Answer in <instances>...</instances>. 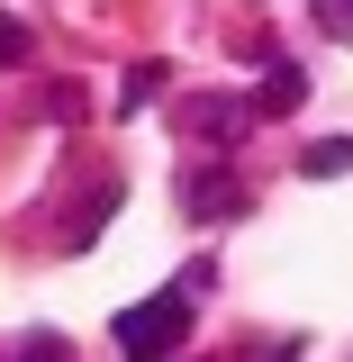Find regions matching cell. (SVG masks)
<instances>
[{"mask_svg":"<svg viewBox=\"0 0 353 362\" xmlns=\"http://www.w3.org/2000/svg\"><path fill=\"white\" fill-rule=\"evenodd\" d=\"M181 335H190V290H154L145 308L118 317V354L127 362H181Z\"/></svg>","mask_w":353,"mask_h":362,"instance_id":"6da1fadb","label":"cell"},{"mask_svg":"<svg viewBox=\"0 0 353 362\" xmlns=\"http://www.w3.org/2000/svg\"><path fill=\"white\" fill-rule=\"evenodd\" d=\"M254 127V100H218V90H209V100H190V136H245Z\"/></svg>","mask_w":353,"mask_h":362,"instance_id":"7a4b0ae2","label":"cell"},{"mask_svg":"<svg viewBox=\"0 0 353 362\" xmlns=\"http://www.w3.org/2000/svg\"><path fill=\"white\" fill-rule=\"evenodd\" d=\"M299 100H308V73H299V64H272L263 90H254V118H290Z\"/></svg>","mask_w":353,"mask_h":362,"instance_id":"3957f363","label":"cell"},{"mask_svg":"<svg viewBox=\"0 0 353 362\" xmlns=\"http://www.w3.org/2000/svg\"><path fill=\"white\" fill-rule=\"evenodd\" d=\"M236 209H245V190H236L226 173H199V181H190V218H236Z\"/></svg>","mask_w":353,"mask_h":362,"instance_id":"277c9868","label":"cell"},{"mask_svg":"<svg viewBox=\"0 0 353 362\" xmlns=\"http://www.w3.org/2000/svg\"><path fill=\"white\" fill-rule=\"evenodd\" d=\"M299 173H308V181H335V173H353V136H317L308 154H299Z\"/></svg>","mask_w":353,"mask_h":362,"instance_id":"5b68a950","label":"cell"},{"mask_svg":"<svg viewBox=\"0 0 353 362\" xmlns=\"http://www.w3.org/2000/svg\"><path fill=\"white\" fill-rule=\"evenodd\" d=\"M0 64H9V73H18V64H37V37H28V18H9V9H0Z\"/></svg>","mask_w":353,"mask_h":362,"instance_id":"8992f818","label":"cell"},{"mask_svg":"<svg viewBox=\"0 0 353 362\" xmlns=\"http://www.w3.org/2000/svg\"><path fill=\"white\" fill-rule=\"evenodd\" d=\"M154 90H163V64H145V73H127V109H145Z\"/></svg>","mask_w":353,"mask_h":362,"instance_id":"52a82bcc","label":"cell"},{"mask_svg":"<svg viewBox=\"0 0 353 362\" xmlns=\"http://www.w3.org/2000/svg\"><path fill=\"white\" fill-rule=\"evenodd\" d=\"M308 9H317V28H335V37L353 28V0H308Z\"/></svg>","mask_w":353,"mask_h":362,"instance_id":"ba28073f","label":"cell"},{"mask_svg":"<svg viewBox=\"0 0 353 362\" xmlns=\"http://www.w3.org/2000/svg\"><path fill=\"white\" fill-rule=\"evenodd\" d=\"M263 362H299V335H290V344H272V354H263Z\"/></svg>","mask_w":353,"mask_h":362,"instance_id":"9c48e42d","label":"cell"}]
</instances>
